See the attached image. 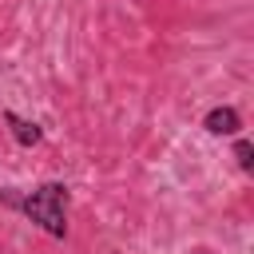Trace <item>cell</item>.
I'll return each instance as SVG.
<instances>
[{
    "label": "cell",
    "instance_id": "obj_1",
    "mask_svg": "<svg viewBox=\"0 0 254 254\" xmlns=\"http://www.w3.org/2000/svg\"><path fill=\"white\" fill-rule=\"evenodd\" d=\"M0 202L24 214L32 226H40L48 238H67V202H71L67 183H40L32 190L0 187Z\"/></svg>",
    "mask_w": 254,
    "mask_h": 254
},
{
    "label": "cell",
    "instance_id": "obj_2",
    "mask_svg": "<svg viewBox=\"0 0 254 254\" xmlns=\"http://www.w3.org/2000/svg\"><path fill=\"white\" fill-rule=\"evenodd\" d=\"M202 127H206L210 135H238V131H242V115H238V107L218 103V107H210V111L202 115Z\"/></svg>",
    "mask_w": 254,
    "mask_h": 254
},
{
    "label": "cell",
    "instance_id": "obj_3",
    "mask_svg": "<svg viewBox=\"0 0 254 254\" xmlns=\"http://www.w3.org/2000/svg\"><path fill=\"white\" fill-rule=\"evenodd\" d=\"M4 123H8V135H12L20 147H40V143H44V127H40V123H32V119H24V115H16V111H4Z\"/></svg>",
    "mask_w": 254,
    "mask_h": 254
},
{
    "label": "cell",
    "instance_id": "obj_4",
    "mask_svg": "<svg viewBox=\"0 0 254 254\" xmlns=\"http://www.w3.org/2000/svg\"><path fill=\"white\" fill-rule=\"evenodd\" d=\"M234 159H238V167L246 175H254V147H250L246 135H234Z\"/></svg>",
    "mask_w": 254,
    "mask_h": 254
}]
</instances>
